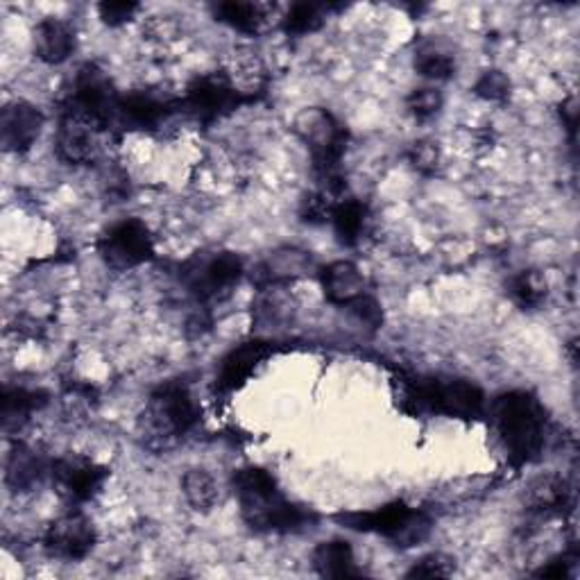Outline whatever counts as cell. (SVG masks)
<instances>
[{"mask_svg": "<svg viewBox=\"0 0 580 580\" xmlns=\"http://www.w3.org/2000/svg\"><path fill=\"white\" fill-rule=\"evenodd\" d=\"M241 517L259 533H298L316 521V514L290 501L274 477L261 468H243L234 474Z\"/></svg>", "mask_w": 580, "mask_h": 580, "instance_id": "obj_1", "label": "cell"}, {"mask_svg": "<svg viewBox=\"0 0 580 580\" xmlns=\"http://www.w3.org/2000/svg\"><path fill=\"white\" fill-rule=\"evenodd\" d=\"M490 418L512 468L529 466L542 453L549 420L542 401L536 394L527 390H512L497 397Z\"/></svg>", "mask_w": 580, "mask_h": 580, "instance_id": "obj_2", "label": "cell"}, {"mask_svg": "<svg viewBox=\"0 0 580 580\" xmlns=\"http://www.w3.org/2000/svg\"><path fill=\"white\" fill-rule=\"evenodd\" d=\"M296 132L309 148L313 172L327 198H338L344 189L340 161L347 148V130L327 109H307L298 116Z\"/></svg>", "mask_w": 580, "mask_h": 580, "instance_id": "obj_3", "label": "cell"}, {"mask_svg": "<svg viewBox=\"0 0 580 580\" xmlns=\"http://www.w3.org/2000/svg\"><path fill=\"white\" fill-rule=\"evenodd\" d=\"M403 403L413 413H436L458 420H477L486 413V394L466 379H409L403 381Z\"/></svg>", "mask_w": 580, "mask_h": 580, "instance_id": "obj_4", "label": "cell"}, {"mask_svg": "<svg viewBox=\"0 0 580 580\" xmlns=\"http://www.w3.org/2000/svg\"><path fill=\"white\" fill-rule=\"evenodd\" d=\"M336 521L352 531L381 536L397 547H416L431 533V517L403 501H392L374 510L342 512Z\"/></svg>", "mask_w": 580, "mask_h": 580, "instance_id": "obj_5", "label": "cell"}, {"mask_svg": "<svg viewBox=\"0 0 580 580\" xmlns=\"http://www.w3.org/2000/svg\"><path fill=\"white\" fill-rule=\"evenodd\" d=\"M119 100L121 96L113 91L109 78L96 64H84L62 104V119L102 132L116 126Z\"/></svg>", "mask_w": 580, "mask_h": 580, "instance_id": "obj_6", "label": "cell"}, {"mask_svg": "<svg viewBox=\"0 0 580 580\" xmlns=\"http://www.w3.org/2000/svg\"><path fill=\"white\" fill-rule=\"evenodd\" d=\"M200 422V406L182 381H166L159 386L146 409V431L154 440L170 442L187 436Z\"/></svg>", "mask_w": 580, "mask_h": 580, "instance_id": "obj_7", "label": "cell"}, {"mask_svg": "<svg viewBox=\"0 0 580 580\" xmlns=\"http://www.w3.org/2000/svg\"><path fill=\"white\" fill-rule=\"evenodd\" d=\"M243 274V261L231 252L200 254L182 268V281L200 302L222 298L239 283Z\"/></svg>", "mask_w": 580, "mask_h": 580, "instance_id": "obj_8", "label": "cell"}, {"mask_svg": "<svg viewBox=\"0 0 580 580\" xmlns=\"http://www.w3.org/2000/svg\"><path fill=\"white\" fill-rule=\"evenodd\" d=\"M252 100V96H246V91L237 89L227 76L209 73L189 84L187 96L180 100V109L189 111L200 123H213L243 102Z\"/></svg>", "mask_w": 580, "mask_h": 580, "instance_id": "obj_9", "label": "cell"}, {"mask_svg": "<svg viewBox=\"0 0 580 580\" xmlns=\"http://www.w3.org/2000/svg\"><path fill=\"white\" fill-rule=\"evenodd\" d=\"M98 252L113 270H130L146 263L154 248L146 222L128 218L111 224L98 241Z\"/></svg>", "mask_w": 580, "mask_h": 580, "instance_id": "obj_10", "label": "cell"}, {"mask_svg": "<svg viewBox=\"0 0 580 580\" xmlns=\"http://www.w3.org/2000/svg\"><path fill=\"white\" fill-rule=\"evenodd\" d=\"M96 527L82 512H67L54 519L43 536L48 556L67 562L84 560L96 547Z\"/></svg>", "mask_w": 580, "mask_h": 580, "instance_id": "obj_11", "label": "cell"}, {"mask_svg": "<svg viewBox=\"0 0 580 580\" xmlns=\"http://www.w3.org/2000/svg\"><path fill=\"white\" fill-rule=\"evenodd\" d=\"M52 483L69 503H84L98 494L109 472L82 456H67L50 462Z\"/></svg>", "mask_w": 580, "mask_h": 580, "instance_id": "obj_12", "label": "cell"}, {"mask_svg": "<svg viewBox=\"0 0 580 580\" xmlns=\"http://www.w3.org/2000/svg\"><path fill=\"white\" fill-rule=\"evenodd\" d=\"M43 128V113L39 107L17 100L6 104L0 116V141L8 152H26L34 146Z\"/></svg>", "mask_w": 580, "mask_h": 580, "instance_id": "obj_13", "label": "cell"}, {"mask_svg": "<svg viewBox=\"0 0 580 580\" xmlns=\"http://www.w3.org/2000/svg\"><path fill=\"white\" fill-rule=\"evenodd\" d=\"M178 109H180V102L163 100L152 93L121 96L119 113H116V126L126 128V130H154Z\"/></svg>", "mask_w": 580, "mask_h": 580, "instance_id": "obj_14", "label": "cell"}, {"mask_svg": "<svg viewBox=\"0 0 580 580\" xmlns=\"http://www.w3.org/2000/svg\"><path fill=\"white\" fill-rule=\"evenodd\" d=\"M270 354H272L270 342L252 340V342L239 344L237 350H231L222 359L220 372L216 377V390L218 392L239 390Z\"/></svg>", "mask_w": 580, "mask_h": 580, "instance_id": "obj_15", "label": "cell"}, {"mask_svg": "<svg viewBox=\"0 0 580 580\" xmlns=\"http://www.w3.org/2000/svg\"><path fill=\"white\" fill-rule=\"evenodd\" d=\"M324 296L336 307H350L366 296V279L361 270L350 261H336L320 274Z\"/></svg>", "mask_w": 580, "mask_h": 580, "instance_id": "obj_16", "label": "cell"}, {"mask_svg": "<svg viewBox=\"0 0 580 580\" xmlns=\"http://www.w3.org/2000/svg\"><path fill=\"white\" fill-rule=\"evenodd\" d=\"M34 52L46 64H64L76 52V32L60 19H46L34 32Z\"/></svg>", "mask_w": 580, "mask_h": 580, "instance_id": "obj_17", "label": "cell"}, {"mask_svg": "<svg viewBox=\"0 0 580 580\" xmlns=\"http://www.w3.org/2000/svg\"><path fill=\"white\" fill-rule=\"evenodd\" d=\"M96 130L62 119L60 121V130H57V139H54V148H57V157L62 161L71 163V166H84L91 163L98 154V141H96Z\"/></svg>", "mask_w": 580, "mask_h": 580, "instance_id": "obj_18", "label": "cell"}, {"mask_svg": "<svg viewBox=\"0 0 580 580\" xmlns=\"http://www.w3.org/2000/svg\"><path fill=\"white\" fill-rule=\"evenodd\" d=\"M529 510L542 517H562L567 510H571V488L562 477L549 474L540 477L531 488L527 497Z\"/></svg>", "mask_w": 580, "mask_h": 580, "instance_id": "obj_19", "label": "cell"}, {"mask_svg": "<svg viewBox=\"0 0 580 580\" xmlns=\"http://www.w3.org/2000/svg\"><path fill=\"white\" fill-rule=\"evenodd\" d=\"M50 474L48 462L34 451L23 444H17L8 460L6 481L14 492H30L34 490L43 477Z\"/></svg>", "mask_w": 580, "mask_h": 580, "instance_id": "obj_20", "label": "cell"}, {"mask_svg": "<svg viewBox=\"0 0 580 580\" xmlns=\"http://www.w3.org/2000/svg\"><path fill=\"white\" fill-rule=\"evenodd\" d=\"M313 567L324 578H357L361 569L357 567V558L352 547L344 540H329L316 547Z\"/></svg>", "mask_w": 580, "mask_h": 580, "instance_id": "obj_21", "label": "cell"}, {"mask_svg": "<svg viewBox=\"0 0 580 580\" xmlns=\"http://www.w3.org/2000/svg\"><path fill=\"white\" fill-rule=\"evenodd\" d=\"M329 220L333 222L336 237L342 246H357L366 231L368 207L357 198L336 200L329 211Z\"/></svg>", "mask_w": 580, "mask_h": 580, "instance_id": "obj_22", "label": "cell"}, {"mask_svg": "<svg viewBox=\"0 0 580 580\" xmlns=\"http://www.w3.org/2000/svg\"><path fill=\"white\" fill-rule=\"evenodd\" d=\"M46 401L48 394L43 390L8 386L3 392V429L6 431L21 429L32 413L43 409Z\"/></svg>", "mask_w": 580, "mask_h": 580, "instance_id": "obj_23", "label": "cell"}, {"mask_svg": "<svg viewBox=\"0 0 580 580\" xmlns=\"http://www.w3.org/2000/svg\"><path fill=\"white\" fill-rule=\"evenodd\" d=\"M268 8L259 3H220L216 6L213 14L218 21L227 23L229 28H234L246 34H257L261 26L266 23Z\"/></svg>", "mask_w": 580, "mask_h": 580, "instance_id": "obj_24", "label": "cell"}, {"mask_svg": "<svg viewBox=\"0 0 580 580\" xmlns=\"http://www.w3.org/2000/svg\"><path fill=\"white\" fill-rule=\"evenodd\" d=\"M508 293L521 309H538L547 300V279L536 270H524L512 277Z\"/></svg>", "mask_w": 580, "mask_h": 580, "instance_id": "obj_25", "label": "cell"}, {"mask_svg": "<svg viewBox=\"0 0 580 580\" xmlns=\"http://www.w3.org/2000/svg\"><path fill=\"white\" fill-rule=\"evenodd\" d=\"M182 490H184L187 501L200 512H209L211 508H216V503L220 499V492H218L213 477L204 470L187 472L184 479H182Z\"/></svg>", "mask_w": 580, "mask_h": 580, "instance_id": "obj_26", "label": "cell"}, {"mask_svg": "<svg viewBox=\"0 0 580 580\" xmlns=\"http://www.w3.org/2000/svg\"><path fill=\"white\" fill-rule=\"evenodd\" d=\"M324 14L327 8L324 6H316V3H298L290 8V12L283 19V30L293 37H302V34H311L316 32L322 23H324Z\"/></svg>", "mask_w": 580, "mask_h": 580, "instance_id": "obj_27", "label": "cell"}, {"mask_svg": "<svg viewBox=\"0 0 580 580\" xmlns=\"http://www.w3.org/2000/svg\"><path fill=\"white\" fill-rule=\"evenodd\" d=\"M416 69L429 80H449L453 76L456 62L447 50L438 46H427L416 57Z\"/></svg>", "mask_w": 580, "mask_h": 580, "instance_id": "obj_28", "label": "cell"}, {"mask_svg": "<svg viewBox=\"0 0 580 580\" xmlns=\"http://www.w3.org/2000/svg\"><path fill=\"white\" fill-rule=\"evenodd\" d=\"M406 104H409L411 113L416 116L418 121H429L442 109V93L438 89H433V87L416 89L409 96V100H406Z\"/></svg>", "mask_w": 580, "mask_h": 580, "instance_id": "obj_29", "label": "cell"}, {"mask_svg": "<svg viewBox=\"0 0 580 580\" xmlns=\"http://www.w3.org/2000/svg\"><path fill=\"white\" fill-rule=\"evenodd\" d=\"M474 93L483 100L501 102L510 93V80L501 71H486L481 80L474 84Z\"/></svg>", "mask_w": 580, "mask_h": 580, "instance_id": "obj_30", "label": "cell"}, {"mask_svg": "<svg viewBox=\"0 0 580 580\" xmlns=\"http://www.w3.org/2000/svg\"><path fill=\"white\" fill-rule=\"evenodd\" d=\"M453 573V562L440 553H431L416 562V567L406 573L409 578H440V576H451Z\"/></svg>", "mask_w": 580, "mask_h": 580, "instance_id": "obj_31", "label": "cell"}, {"mask_svg": "<svg viewBox=\"0 0 580 580\" xmlns=\"http://www.w3.org/2000/svg\"><path fill=\"white\" fill-rule=\"evenodd\" d=\"M350 309L361 322H366L370 329H379L381 327V322H383V313H381V307H379V302L372 298V296H361L357 302H352Z\"/></svg>", "mask_w": 580, "mask_h": 580, "instance_id": "obj_32", "label": "cell"}, {"mask_svg": "<svg viewBox=\"0 0 580 580\" xmlns=\"http://www.w3.org/2000/svg\"><path fill=\"white\" fill-rule=\"evenodd\" d=\"M139 10L134 3H102L100 6V17L109 26H121L132 19V14Z\"/></svg>", "mask_w": 580, "mask_h": 580, "instance_id": "obj_33", "label": "cell"}, {"mask_svg": "<svg viewBox=\"0 0 580 580\" xmlns=\"http://www.w3.org/2000/svg\"><path fill=\"white\" fill-rule=\"evenodd\" d=\"M436 159H438V154H436L433 146H429V143H420V146L416 148V152H413V161H416V166H418L420 170L433 168V166H436Z\"/></svg>", "mask_w": 580, "mask_h": 580, "instance_id": "obj_34", "label": "cell"}]
</instances>
